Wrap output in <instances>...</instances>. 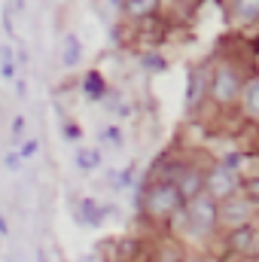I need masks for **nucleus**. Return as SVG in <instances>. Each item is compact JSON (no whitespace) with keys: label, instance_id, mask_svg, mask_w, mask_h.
I'll use <instances>...</instances> for the list:
<instances>
[{"label":"nucleus","instance_id":"nucleus-1","mask_svg":"<svg viewBox=\"0 0 259 262\" xmlns=\"http://www.w3.org/2000/svg\"><path fill=\"white\" fill-rule=\"evenodd\" d=\"M217 216H220V210H217L213 198L195 195V198L186 201V226H189V232H192L195 238L207 235V232L217 226Z\"/></svg>","mask_w":259,"mask_h":262},{"label":"nucleus","instance_id":"nucleus-2","mask_svg":"<svg viewBox=\"0 0 259 262\" xmlns=\"http://www.w3.org/2000/svg\"><path fill=\"white\" fill-rule=\"evenodd\" d=\"M180 204H183V198H180L177 186H174L171 180H159V183L149 186V192H146V210L156 213V216H168V213H174Z\"/></svg>","mask_w":259,"mask_h":262},{"label":"nucleus","instance_id":"nucleus-3","mask_svg":"<svg viewBox=\"0 0 259 262\" xmlns=\"http://www.w3.org/2000/svg\"><path fill=\"white\" fill-rule=\"evenodd\" d=\"M210 92H213V98H217L220 104H229V101L238 98V92H241V79H238V73H235L232 67H220V70L213 73Z\"/></svg>","mask_w":259,"mask_h":262},{"label":"nucleus","instance_id":"nucleus-4","mask_svg":"<svg viewBox=\"0 0 259 262\" xmlns=\"http://www.w3.org/2000/svg\"><path fill=\"white\" fill-rule=\"evenodd\" d=\"M235 183H238V177H235V171L226 168V165H217V168L207 174V180H204L207 192L213 198H229L235 192Z\"/></svg>","mask_w":259,"mask_h":262},{"label":"nucleus","instance_id":"nucleus-5","mask_svg":"<svg viewBox=\"0 0 259 262\" xmlns=\"http://www.w3.org/2000/svg\"><path fill=\"white\" fill-rule=\"evenodd\" d=\"M174 186H177V192H180V198H195L201 195V186H204V177L195 171V168H180L177 171V177H174Z\"/></svg>","mask_w":259,"mask_h":262},{"label":"nucleus","instance_id":"nucleus-6","mask_svg":"<svg viewBox=\"0 0 259 262\" xmlns=\"http://www.w3.org/2000/svg\"><path fill=\"white\" fill-rule=\"evenodd\" d=\"M73 165H76V171L92 174L95 168H101V149H95V146H76L73 149Z\"/></svg>","mask_w":259,"mask_h":262},{"label":"nucleus","instance_id":"nucleus-7","mask_svg":"<svg viewBox=\"0 0 259 262\" xmlns=\"http://www.w3.org/2000/svg\"><path fill=\"white\" fill-rule=\"evenodd\" d=\"M76 220L82 223V226H101L104 223V207L98 204V201H92V198H82L79 204H76Z\"/></svg>","mask_w":259,"mask_h":262},{"label":"nucleus","instance_id":"nucleus-8","mask_svg":"<svg viewBox=\"0 0 259 262\" xmlns=\"http://www.w3.org/2000/svg\"><path fill=\"white\" fill-rule=\"evenodd\" d=\"M82 61V43L76 34H67L61 40V67L64 70H73V67Z\"/></svg>","mask_w":259,"mask_h":262},{"label":"nucleus","instance_id":"nucleus-9","mask_svg":"<svg viewBox=\"0 0 259 262\" xmlns=\"http://www.w3.org/2000/svg\"><path fill=\"white\" fill-rule=\"evenodd\" d=\"M223 220L229 226H244L247 223V201H238V198H226L223 201Z\"/></svg>","mask_w":259,"mask_h":262},{"label":"nucleus","instance_id":"nucleus-10","mask_svg":"<svg viewBox=\"0 0 259 262\" xmlns=\"http://www.w3.org/2000/svg\"><path fill=\"white\" fill-rule=\"evenodd\" d=\"M15 73H18L15 49H12V43H3V46H0V79H3V82H12Z\"/></svg>","mask_w":259,"mask_h":262},{"label":"nucleus","instance_id":"nucleus-11","mask_svg":"<svg viewBox=\"0 0 259 262\" xmlns=\"http://www.w3.org/2000/svg\"><path fill=\"white\" fill-rule=\"evenodd\" d=\"M82 92H85L89 101H104V98H107V82H104V76H101L98 70L85 73V79H82Z\"/></svg>","mask_w":259,"mask_h":262},{"label":"nucleus","instance_id":"nucleus-12","mask_svg":"<svg viewBox=\"0 0 259 262\" xmlns=\"http://www.w3.org/2000/svg\"><path fill=\"white\" fill-rule=\"evenodd\" d=\"M156 3L159 0H122V9L128 15H134V18H143V15H149L156 9Z\"/></svg>","mask_w":259,"mask_h":262},{"label":"nucleus","instance_id":"nucleus-13","mask_svg":"<svg viewBox=\"0 0 259 262\" xmlns=\"http://www.w3.org/2000/svg\"><path fill=\"white\" fill-rule=\"evenodd\" d=\"M235 18L238 21H253V18H259V0H235Z\"/></svg>","mask_w":259,"mask_h":262},{"label":"nucleus","instance_id":"nucleus-14","mask_svg":"<svg viewBox=\"0 0 259 262\" xmlns=\"http://www.w3.org/2000/svg\"><path fill=\"white\" fill-rule=\"evenodd\" d=\"M241 92H244V107H247V113L259 119V79H250L247 89H241Z\"/></svg>","mask_w":259,"mask_h":262},{"label":"nucleus","instance_id":"nucleus-15","mask_svg":"<svg viewBox=\"0 0 259 262\" xmlns=\"http://www.w3.org/2000/svg\"><path fill=\"white\" fill-rule=\"evenodd\" d=\"M98 137H101V143H104V146H110V149H119V146H122V131L116 128V125L101 128V131H98Z\"/></svg>","mask_w":259,"mask_h":262},{"label":"nucleus","instance_id":"nucleus-16","mask_svg":"<svg viewBox=\"0 0 259 262\" xmlns=\"http://www.w3.org/2000/svg\"><path fill=\"white\" fill-rule=\"evenodd\" d=\"M201 98V73L189 70V89H186V107H195V101Z\"/></svg>","mask_w":259,"mask_h":262},{"label":"nucleus","instance_id":"nucleus-17","mask_svg":"<svg viewBox=\"0 0 259 262\" xmlns=\"http://www.w3.org/2000/svg\"><path fill=\"white\" fill-rule=\"evenodd\" d=\"M37 149H40V143H37L34 137H25V140L18 143V156H21V162L34 159V156H37Z\"/></svg>","mask_w":259,"mask_h":262},{"label":"nucleus","instance_id":"nucleus-18","mask_svg":"<svg viewBox=\"0 0 259 262\" xmlns=\"http://www.w3.org/2000/svg\"><path fill=\"white\" fill-rule=\"evenodd\" d=\"M232 244H235L238 250H253V232H250V229H238Z\"/></svg>","mask_w":259,"mask_h":262},{"label":"nucleus","instance_id":"nucleus-19","mask_svg":"<svg viewBox=\"0 0 259 262\" xmlns=\"http://www.w3.org/2000/svg\"><path fill=\"white\" fill-rule=\"evenodd\" d=\"M3 168H6L9 174H15V171L21 168V156H18V149H6V156H3Z\"/></svg>","mask_w":259,"mask_h":262},{"label":"nucleus","instance_id":"nucleus-20","mask_svg":"<svg viewBox=\"0 0 259 262\" xmlns=\"http://www.w3.org/2000/svg\"><path fill=\"white\" fill-rule=\"evenodd\" d=\"M140 64H143V70L162 73V70H165V58H162V55H143V58H140Z\"/></svg>","mask_w":259,"mask_h":262},{"label":"nucleus","instance_id":"nucleus-21","mask_svg":"<svg viewBox=\"0 0 259 262\" xmlns=\"http://www.w3.org/2000/svg\"><path fill=\"white\" fill-rule=\"evenodd\" d=\"M64 140L67 143H76V140H82V128L76 125V122H64Z\"/></svg>","mask_w":259,"mask_h":262},{"label":"nucleus","instance_id":"nucleus-22","mask_svg":"<svg viewBox=\"0 0 259 262\" xmlns=\"http://www.w3.org/2000/svg\"><path fill=\"white\" fill-rule=\"evenodd\" d=\"M247 195L253 198V201H259V177H250L247 180Z\"/></svg>","mask_w":259,"mask_h":262},{"label":"nucleus","instance_id":"nucleus-23","mask_svg":"<svg viewBox=\"0 0 259 262\" xmlns=\"http://www.w3.org/2000/svg\"><path fill=\"white\" fill-rule=\"evenodd\" d=\"M6 235H9V223H6V216L0 210V238H6Z\"/></svg>","mask_w":259,"mask_h":262},{"label":"nucleus","instance_id":"nucleus-24","mask_svg":"<svg viewBox=\"0 0 259 262\" xmlns=\"http://www.w3.org/2000/svg\"><path fill=\"white\" fill-rule=\"evenodd\" d=\"M9 3H12L15 12H25V0H9Z\"/></svg>","mask_w":259,"mask_h":262},{"label":"nucleus","instance_id":"nucleus-25","mask_svg":"<svg viewBox=\"0 0 259 262\" xmlns=\"http://www.w3.org/2000/svg\"><path fill=\"white\" fill-rule=\"evenodd\" d=\"M253 250H256V253H259V232H256V235H253Z\"/></svg>","mask_w":259,"mask_h":262},{"label":"nucleus","instance_id":"nucleus-26","mask_svg":"<svg viewBox=\"0 0 259 262\" xmlns=\"http://www.w3.org/2000/svg\"><path fill=\"white\" fill-rule=\"evenodd\" d=\"M37 259H40V262H46V253H43V250H37Z\"/></svg>","mask_w":259,"mask_h":262},{"label":"nucleus","instance_id":"nucleus-27","mask_svg":"<svg viewBox=\"0 0 259 262\" xmlns=\"http://www.w3.org/2000/svg\"><path fill=\"white\" fill-rule=\"evenodd\" d=\"M79 262H95V256H82Z\"/></svg>","mask_w":259,"mask_h":262},{"label":"nucleus","instance_id":"nucleus-28","mask_svg":"<svg viewBox=\"0 0 259 262\" xmlns=\"http://www.w3.org/2000/svg\"><path fill=\"white\" fill-rule=\"evenodd\" d=\"M189 262H204V259H189Z\"/></svg>","mask_w":259,"mask_h":262}]
</instances>
